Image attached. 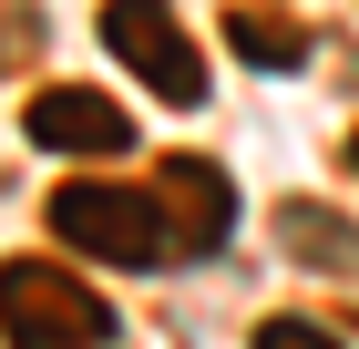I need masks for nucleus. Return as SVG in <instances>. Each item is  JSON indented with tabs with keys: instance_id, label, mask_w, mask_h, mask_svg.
I'll return each instance as SVG.
<instances>
[{
	"instance_id": "nucleus-1",
	"label": "nucleus",
	"mask_w": 359,
	"mask_h": 349,
	"mask_svg": "<svg viewBox=\"0 0 359 349\" xmlns=\"http://www.w3.org/2000/svg\"><path fill=\"white\" fill-rule=\"evenodd\" d=\"M0 339L11 349H113V298L52 257H11L0 268Z\"/></svg>"
},
{
	"instance_id": "nucleus-2",
	"label": "nucleus",
	"mask_w": 359,
	"mask_h": 349,
	"mask_svg": "<svg viewBox=\"0 0 359 349\" xmlns=\"http://www.w3.org/2000/svg\"><path fill=\"white\" fill-rule=\"evenodd\" d=\"M52 237L72 257H103V268H175V237L154 216V185H62L52 195Z\"/></svg>"
},
{
	"instance_id": "nucleus-3",
	"label": "nucleus",
	"mask_w": 359,
	"mask_h": 349,
	"mask_svg": "<svg viewBox=\"0 0 359 349\" xmlns=\"http://www.w3.org/2000/svg\"><path fill=\"white\" fill-rule=\"evenodd\" d=\"M103 52L154 93V103H205V52L185 41L165 0H103Z\"/></svg>"
},
{
	"instance_id": "nucleus-4",
	"label": "nucleus",
	"mask_w": 359,
	"mask_h": 349,
	"mask_svg": "<svg viewBox=\"0 0 359 349\" xmlns=\"http://www.w3.org/2000/svg\"><path fill=\"white\" fill-rule=\"evenodd\" d=\"M154 216H165V237H175V268L185 257H216L226 226H236V185L205 154H175V164H154Z\"/></svg>"
},
{
	"instance_id": "nucleus-5",
	"label": "nucleus",
	"mask_w": 359,
	"mask_h": 349,
	"mask_svg": "<svg viewBox=\"0 0 359 349\" xmlns=\"http://www.w3.org/2000/svg\"><path fill=\"white\" fill-rule=\"evenodd\" d=\"M21 134L41 154H123L134 144V113L113 103V93H93V82H52V93H31Z\"/></svg>"
},
{
	"instance_id": "nucleus-6",
	"label": "nucleus",
	"mask_w": 359,
	"mask_h": 349,
	"mask_svg": "<svg viewBox=\"0 0 359 349\" xmlns=\"http://www.w3.org/2000/svg\"><path fill=\"white\" fill-rule=\"evenodd\" d=\"M277 246L298 268H318V277H359V226L339 206H318V195H287L277 206Z\"/></svg>"
},
{
	"instance_id": "nucleus-7",
	"label": "nucleus",
	"mask_w": 359,
	"mask_h": 349,
	"mask_svg": "<svg viewBox=\"0 0 359 349\" xmlns=\"http://www.w3.org/2000/svg\"><path fill=\"white\" fill-rule=\"evenodd\" d=\"M226 52L257 62V72H298V62H308V31L277 21V11H226Z\"/></svg>"
},
{
	"instance_id": "nucleus-8",
	"label": "nucleus",
	"mask_w": 359,
	"mask_h": 349,
	"mask_svg": "<svg viewBox=\"0 0 359 349\" xmlns=\"http://www.w3.org/2000/svg\"><path fill=\"white\" fill-rule=\"evenodd\" d=\"M257 349H349V339H329L318 319H267V329H257Z\"/></svg>"
},
{
	"instance_id": "nucleus-9",
	"label": "nucleus",
	"mask_w": 359,
	"mask_h": 349,
	"mask_svg": "<svg viewBox=\"0 0 359 349\" xmlns=\"http://www.w3.org/2000/svg\"><path fill=\"white\" fill-rule=\"evenodd\" d=\"M349 175H359V134H349Z\"/></svg>"
}]
</instances>
